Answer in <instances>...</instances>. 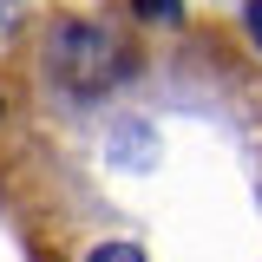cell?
<instances>
[{"label":"cell","instance_id":"cell-1","mask_svg":"<svg viewBox=\"0 0 262 262\" xmlns=\"http://www.w3.org/2000/svg\"><path fill=\"white\" fill-rule=\"evenodd\" d=\"M131 20L138 27H177L184 20V0H131Z\"/></svg>","mask_w":262,"mask_h":262},{"label":"cell","instance_id":"cell-2","mask_svg":"<svg viewBox=\"0 0 262 262\" xmlns=\"http://www.w3.org/2000/svg\"><path fill=\"white\" fill-rule=\"evenodd\" d=\"M243 27H249V39L262 46V0H249V7H243Z\"/></svg>","mask_w":262,"mask_h":262}]
</instances>
